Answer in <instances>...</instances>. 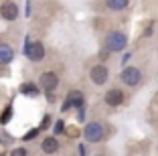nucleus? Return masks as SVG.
Returning a JSON list of instances; mask_svg holds the SVG:
<instances>
[{"label": "nucleus", "mask_w": 158, "mask_h": 156, "mask_svg": "<svg viewBox=\"0 0 158 156\" xmlns=\"http://www.w3.org/2000/svg\"><path fill=\"white\" fill-rule=\"evenodd\" d=\"M14 59V49L10 45H0V65H8Z\"/></svg>", "instance_id": "11"}, {"label": "nucleus", "mask_w": 158, "mask_h": 156, "mask_svg": "<svg viewBox=\"0 0 158 156\" xmlns=\"http://www.w3.org/2000/svg\"><path fill=\"white\" fill-rule=\"evenodd\" d=\"M128 4H130V0H106V6L110 10H124L128 8Z\"/></svg>", "instance_id": "12"}, {"label": "nucleus", "mask_w": 158, "mask_h": 156, "mask_svg": "<svg viewBox=\"0 0 158 156\" xmlns=\"http://www.w3.org/2000/svg\"><path fill=\"white\" fill-rule=\"evenodd\" d=\"M8 118H10V108H6V112H4V116H2V120H0V122H2V124H6V122H8Z\"/></svg>", "instance_id": "17"}, {"label": "nucleus", "mask_w": 158, "mask_h": 156, "mask_svg": "<svg viewBox=\"0 0 158 156\" xmlns=\"http://www.w3.org/2000/svg\"><path fill=\"white\" fill-rule=\"evenodd\" d=\"M53 132H55L57 136L65 132V124H63V120H59V122H55V128H53Z\"/></svg>", "instance_id": "14"}, {"label": "nucleus", "mask_w": 158, "mask_h": 156, "mask_svg": "<svg viewBox=\"0 0 158 156\" xmlns=\"http://www.w3.org/2000/svg\"><path fill=\"white\" fill-rule=\"evenodd\" d=\"M20 91H23L24 95H39V87L35 83H23V85H20Z\"/></svg>", "instance_id": "13"}, {"label": "nucleus", "mask_w": 158, "mask_h": 156, "mask_svg": "<svg viewBox=\"0 0 158 156\" xmlns=\"http://www.w3.org/2000/svg\"><path fill=\"white\" fill-rule=\"evenodd\" d=\"M10 156H27V148H14L12 152H10Z\"/></svg>", "instance_id": "15"}, {"label": "nucleus", "mask_w": 158, "mask_h": 156, "mask_svg": "<svg viewBox=\"0 0 158 156\" xmlns=\"http://www.w3.org/2000/svg\"><path fill=\"white\" fill-rule=\"evenodd\" d=\"M120 79L128 87H138L140 83H142V71L136 69V67H126V69H122Z\"/></svg>", "instance_id": "3"}, {"label": "nucleus", "mask_w": 158, "mask_h": 156, "mask_svg": "<svg viewBox=\"0 0 158 156\" xmlns=\"http://www.w3.org/2000/svg\"><path fill=\"white\" fill-rule=\"evenodd\" d=\"M49 122H51V118H49V116H45V118H43V124H41V128H39V130L47 128V126H49Z\"/></svg>", "instance_id": "18"}, {"label": "nucleus", "mask_w": 158, "mask_h": 156, "mask_svg": "<svg viewBox=\"0 0 158 156\" xmlns=\"http://www.w3.org/2000/svg\"><path fill=\"white\" fill-rule=\"evenodd\" d=\"M126 45H128V37H126V32H122V31H112L106 37V49L107 51L120 53V51L126 49Z\"/></svg>", "instance_id": "1"}, {"label": "nucleus", "mask_w": 158, "mask_h": 156, "mask_svg": "<svg viewBox=\"0 0 158 156\" xmlns=\"http://www.w3.org/2000/svg\"><path fill=\"white\" fill-rule=\"evenodd\" d=\"M95 156H103V154H95Z\"/></svg>", "instance_id": "19"}, {"label": "nucleus", "mask_w": 158, "mask_h": 156, "mask_svg": "<svg viewBox=\"0 0 158 156\" xmlns=\"http://www.w3.org/2000/svg\"><path fill=\"white\" fill-rule=\"evenodd\" d=\"M124 99H126V93L122 91V89H118V87H112V89H107V91H106V103H107V106H112V108L122 106Z\"/></svg>", "instance_id": "7"}, {"label": "nucleus", "mask_w": 158, "mask_h": 156, "mask_svg": "<svg viewBox=\"0 0 158 156\" xmlns=\"http://www.w3.org/2000/svg\"><path fill=\"white\" fill-rule=\"evenodd\" d=\"M41 150L45 152V154H55V152L59 150V140H57L55 136H47L41 142Z\"/></svg>", "instance_id": "10"}, {"label": "nucleus", "mask_w": 158, "mask_h": 156, "mask_svg": "<svg viewBox=\"0 0 158 156\" xmlns=\"http://www.w3.org/2000/svg\"><path fill=\"white\" fill-rule=\"evenodd\" d=\"M27 57L31 61H43L45 57V45L41 41H35V43H27Z\"/></svg>", "instance_id": "5"}, {"label": "nucleus", "mask_w": 158, "mask_h": 156, "mask_svg": "<svg viewBox=\"0 0 158 156\" xmlns=\"http://www.w3.org/2000/svg\"><path fill=\"white\" fill-rule=\"evenodd\" d=\"M83 138L87 142L95 144V142H102L103 138H106V130H103V124L99 122H89L83 130Z\"/></svg>", "instance_id": "2"}, {"label": "nucleus", "mask_w": 158, "mask_h": 156, "mask_svg": "<svg viewBox=\"0 0 158 156\" xmlns=\"http://www.w3.org/2000/svg\"><path fill=\"white\" fill-rule=\"evenodd\" d=\"M39 132H41V130H39V128H35V130H33V132H28V134H24V140H33V138H35V136H37V134H39Z\"/></svg>", "instance_id": "16"}, {"label": "nucleus", "mask_w": 158, "mask_h": 156, "mask_svg": "<svg viewBox=\"0 0 158 156\" xmlns=\"http://www.w3.org/2000/svg\"><path fill=\"white\" fill-rule=\"evenodd\" d=\"M39 81H41V87L45 89L47 93L55 91L57 85H59V77H57V75L53 73V71H45V73L41 75V79H39Z\"/></svg>", "instance_id": "6"}, {"label": "nucleus", "mask_w": 158, "mask_h": 156, "mask_svg": "<svg viewBox=\"0 0 158 156\" xmlns=\"http://www.w3.org/2000/svg\"><path fill=\"white\" fill-rule=\"evenodd\" d=\"M107 77H110V71H107L106 65H93L91 71H89V79L95 85H106Z\"/></svg>", "instance_id": "4"}, {"label": "nucleus", "mask_w": 158, "mask_h": 156, "mask_svg": "<svg viewBox=\"0 0 158 156\" xmlns=\"http://www.w3.org/2000/svg\"><path fill=\"white\" fill-rule=\"evenodd\" d=\"M81 106H83V93L81 91H69L67 101L63 103V112L69 110V108H81Z\"/></svg>", "instance_id": "9"}, {"label": "nucleus", "mask_w": 158, "mask_h": 156, "mask_svg": "<svg viewBox=\"0 0 158 156\" xmlns=\"http://www.w3.org/2000/svg\"><path fill=\"white\" fill-rule=\"evenodd\" d=\"M0 16L4 20H14L16 16H19V6H16V2H12V0H6L4 4L0 6Z\"/></svg>", "instance_id": "8"}]
</instances>
